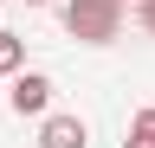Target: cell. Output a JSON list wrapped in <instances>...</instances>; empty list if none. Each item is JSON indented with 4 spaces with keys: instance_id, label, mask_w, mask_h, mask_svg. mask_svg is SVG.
I'll return each instance as SVG.
<instances>
[{
    "instance_id": "obj_7",
    "label": "cell",
    "mask_w": 155,
    "mask_h": 148,
    "mask_svg": "<svg viewBox=\"0 0 155 148\" xmlns=\"http://www.w3.org/2000/svg\"><path fill=\"white\" fill-rule=\"evenodd\" d=\"M26 7H58V0H26Z\"/></svg>"
},
{
    "instance_id": "obj_1",
    "label": "cell",
    "mask_w": 155,
    "mask_h": 148,
    "mask_svg": "<svg viewBox=\"0 0 155 148\" xmlns=\"http://www.w3.org/2000/svg\"><path fill=\"white\" fill-rule=\"evenodd\" d=\"M65 7V32L84 45H110L116 32H123V7L129 0H58Z\"/></svg>"
},
{
    "instance_id": "obj_4",
    "label": "cell",
    "mask_w": 155,
    "mask_h": 148,
    "mask_svg": "<svg viewBox=\"0 0 155 148\" xmlns=\"http://www.w3.org/2000/svg\"><path fill=\"white\" fill-rule=\"evenodd\" d=\"M123 148H155V103L129 116V135H123Z\"/></svg>"
},
{
    "instance_id": "obj_2",
    "label": "cell",
    "mask_w": 155,
    "mask_h": 148,
    "mask_svg": "<svg viewBox=\"0 0 155 148\" xmlns=\"http://www.w3.org/2000/svg\"><path fill=\"white\" fill-rule=\"evenodd\" d=\"M7 103H13V116H45V109H52V77H45V71H13Z\"/></svg>"
},
{
    "instance_id": "obj_5",
    "label": "cell",
    "mask_w": 155,
    "mask_h": 148,
    "mask_svg": "<svg viewBox=\"0 0 155 148\" xmlns=\"http://www.w3.org/2000/svg\"><path fill=\"white\" fill-rule=\"evenodd\" d=\"M13 71H26V39L19 32H0V77H13Z\"/></svg>"
},
{
    "instance_id": "obj_6",
    "label": "cell",
    "mask_w": 155,
    "mask_h": 148,
    "mask_svg": "<svg viewBox=\"0 0 155 148\" xmlns=\"http://www.w3.org/2000/svg\"><path fill=\"white\" fill-rule=\"evenodd\" d=\"M136 20H142V32H155V0H136Z\"/></svg>"
},
{
    "instance_id": "obj_3",
    "label": "cell",
    "mask_w": 155,
    "mask_h": 148,
    "mask_svg": "<svg viewBox=\"0 0 155 148\" xmlns=\"http://www.w3.org/2000/svg\"><path fill=\"white\" fill-rule=\"evenodd\" d=\"M39 148H91V129H84V116H45L39 122Z\"/></svg>"
}]
</instances>
